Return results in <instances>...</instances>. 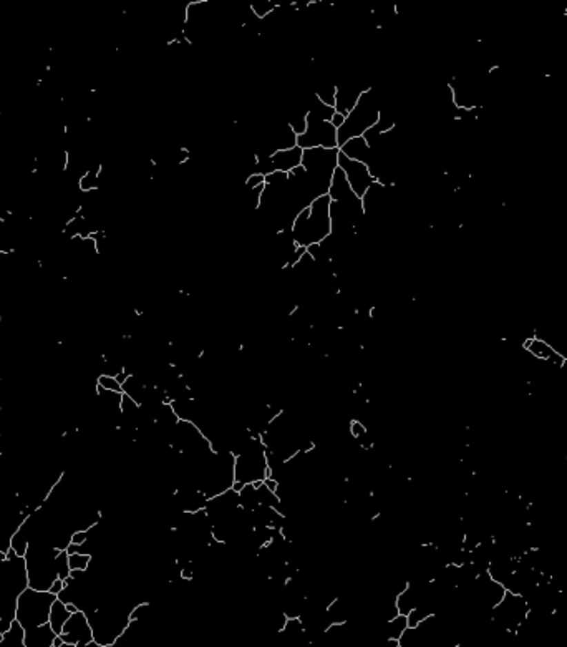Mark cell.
<instances>
[{
    "instance_id": "cell-1",
    "label": "cell",
    "mask_w": 567,
    "mask_h": 647,
    "mask_svg": "<svg viewBox=\"0 0 567 647\" xmlns=\"http://www.w3.org/2000/svg\"><path fill=\"white\" fill-rule=\"evenodd\" d=\"M330 196H320L295 216L290 234L299 247L307 249L312 244H320L324 239L330 236Z\"/></svg>"
},
{
    "instance_id": "cell-7",
    "label": "cell",
    "mask_w": 567,
    "mask_h": 647,
    "mask_svg": "<svg viewBox=\"0 0 567 647\" xmlns=\"http://www.w3.org/2000/svg\"><path fill=\"white\" fill-rule=\"evenodd\" d=\"M59 637L65 644L72 646H85L93 642V630L86 614L81 611L73 612L67 621V624L63 626V630H61Z\"/></svg>"
},
{
    "instance_id": "cell-10",
    "label": "cell",
    "mask_w": 567,
    "mask_h": 647,
    "mask_svg": "<svg viewBox=\"0 0 567 647\" xmlns=\"http://www.w3.org/2000/svg\"><path fill=\"white\" fill-rule=\"evenodd\" d=\"M57 637L59 636L53 632L50 624L28 629L26 630V647H53Z\"/></svg>"
},
{
    "instance_id": "cell-16",
    "label": "cell",
    "mask_w": 567,
    "mask_h": 647,
    "mask_svg": "<svg viewBox=\"0 0 567 647\" xmlns=\"http://www.w3.org/2000/svg\"><path fill=\"white\" fill-rule=\"evenodd\" d=\"M90 563H92V556L90 554H81V553L68 554V564L72 571H86L90 568Z\"/></svg>"
},
{
    "instance_id": "cell-8",
    "label": "cell",
    "mask_w": 567,
    "mask_h": 647,
    "mask_svg": "<svg viewBox=\"0 0 567 647\" xmlns=\"http://www.w3.org/2000/svg\"><path fill=\"white\" fill-rule=\"evenodd\" d=\"M368 88H365L364 85L357 84V81H347V84H344V85H337V97H335L337 113L347 117V115L355 108V105L359 103L361 95L367 92Z\"/></svg>"
},
{
    "instance_id": "cell-3",
    "label": "cell",
    "mask_w": 567,
    "mask_h": 647,
    "mask_svg": "<svg viewBox=\"0 0 567 647\" xmlns=\"http://www.w3.org/2000/svg\"><path fill=\"white\" fill-rule=\"evenodd\" d=\"M334 115V106L324 105L315 95H312L310 103L307 105V130L306 133L297 137V146L302 150H312V148L334 150V148H339L337 128L330 123Z\"/></svg>"
},
{
    "instance_id": "cell-17",
    "label": "cell",
    "mask_w": 567,
    "mask_h": 647,
    "mask_svg": "<svg viewBox=\"0 0 567 647\" xmlns=\"http://www.w3.org/2000/svg\"><path fill=\"white\" fill-rule=\"evenodd\" d=\"M97 385L101 387V389H105V390H112V392L123 394L121 383L118 382L115 377H108V375H100V377L97 378Z\"/></svg>"
},
{
    "instance_id": "cell-19",
    "label": "cell",
    "mask_w": 567,
    "mask_h": 647,
    "mask_svg": "<svg viewBox=\"0 0 567 647\" xmlns=\"http://www.w3.org/2000/svg\"><path fill=\"white\" fill-rule=\"evenodd\" d=\"M61 589H63V581H61V579H57L55 583L52 584V588H50V592H52V595L59 596L60 592H61Z\"/></svg>"
},
{
    "instance_id": "cell-9",
    "label": "cell",
    "mask_w": 567,
    "mask_h": 647,
    "mask_svg": "<svg viewBox=\"0 0 567 647\" xmlns=\"http://www.w3.org/2000/svg\"><path fill=\"white\" fill-rule=\"evenodd\" d=\"M339 151L344 156H347V158L365 163L367 166L370 164V162H372V156H373L372 148H370L367 139H365L364 137L348 139L347 143H344V145L339 148Z\"/></svg>"
},
{
    "instance_id": "cell-14",
    "label": "cell",
    "mask_w": 567,
    "mask_h": 647,
    "mask_svg": "<svg viewBox=\"0 0 567 647\" xmlns=\"http://www.w3.org/2000/svg\"><path fill=\"white\" fill-rule=\"evenodd\" d=\"M315 97L319 98L324 105L327 106H334L335 108V97H337V85L334 84H327L324 86H320L317 92L314 93Z\"/></svg>"
},
{
    "instance_id": "cell-12",
    "label": "cell",
    "mask_w": 567,
    "mask_h": 647,
    "mask_svg": "<svg viewBox=\"0 0 567 647\" xmlns=\"http://www.w3.org/2000/svg\"><path fill=\"white\" fill-rule=\"evenodd\" d=\"M0 647H26V629L17 621L12 624V628L6 634H2Z\"/></svg>"
},
{
    "instance_id": "cell-13",
    "label": "cell",
    "mask_w": 567,
    "mask_h": 647,
    "mask_svg": "<svg viewBox=\"0 0 567 647\" xmlns=\"http://www.w3.org/2000/svg\"><path fill=\"white\" fill-rule=\"evenodd\" d=\"M277 7H279L277 3L264 0V2L252 3V6H250V14H252L257 20H266L275 9H277Z\"/></svg>"
},
{
    "instance_id": "cell-15",
    "label": "cell",
    "mask_w": 567,
    "mask_h": 647,
    "mask_svg": "<svg viewBox=\"0 0 567 647\" xmlns=\"http://www.w3.org/2000/svg\"><path fill=\"white\" fill-rule=\"evenodd\" d=\"M287 125L290 126V130H292L294 133L297 135V137H301V135L306 133V130H307V108L302 110V111H297V115H294V117L290 118L289 122H287Z\"/></svg>"
},
{
    "instance_id": "cell-11",
    "label": "cell",
    "mask_w": 567,
    "mask_h": 647,
    "mask_svg": "<svg viewBox=\"0 0 567 647\" xmlns=\"http://www.w3.org/2000/svg\"><path fill=\"white\" fill-rule=\"evenodd\" d=\"M72 614L73 612H70L68 606L65 603H61L60 599H57L55 603H53L50 609V617H48V624H50L52 630L57 634V636H60L61 630H63V626L67 624V621L70 619Z\"/></svg>"
},
{
    "instance_id": "cell-5",
    "label": "cell",
    "mask_w": 567,
    "mask_h": 647,
    "mask_svg": "<svg viewBox=\"0 0 567 647\" xmlns=\"http://www.w3.org/2000/svg\"><path fill=\"white\" fill-rule=\"evenodd\" d=\"M55 601L57 596L50 591L27 588L17 599V622L26 630L48 624L50 609Z\"/></svg>"
},
{
    "instance_id": "cell-2",
    "label": "cell",
    "mask_w": 567,
    "mask_h": 647,
    "mask_svg": "<svg viewBox=\"0 0 567 647\" xmlns=\"http://www.w3.org/2000/svg\"><path fill=\"white\" fill-rule=\"evenodd\" d=\"M339 148H334V150H326V148L304 150L302 166L306 170L304 191H306L310 203L328 193L332 176L339 166Z\"/></svg>"
},
{
    "instance_id": "cell-4",
    "label": "cell",
    "mask_w": 567,
    "mask_h": 647,
    "mask_svg": "<svg viewBox=\"0 0 567 647\" xmlns=\"http://www.w3.org/2000/svg\"><path fill=\"white\" fill-rule=\"evenodd\" d=\"M381 106L377 100L375 90L368 88L367 92L360 97L359 103L355 105L350 113L345 117L344 125L337 130V138H339V148L347 143L348 139L364 137L365 133L373 128L380 119Z\"/></svg>"
},
{
    "instance_id": "cell-18",
    "label": "cell",
    "mask_w": 567,
    "mask_h": 647,
    "mask_svg": "<svg viewBox=\"0 0 567 647\" xmlns=\"http://www.w3.org/2000/svg\"><path fill=\"white\" fill-rule=\"evenodd\" d=\"M344 122H345V117H344V115L337 113V111H335V115H334V117H332V119H330V123L337 128V130H339V128L344 125Z\"/></svg>"
},
{
    "instance_id": "cell-6",
    "label": "cell",
    "mask_w": 567,
    "mask_h": 647,
    "mask_svg": "<svg viewBox=\"0 0 567 647\" xmlns=\"http://www.w3.org/2000/svg\"><path fill=\"white\" fill-rule=\"evenodd\" d=\"M339 168L344 171L352 191L355 193L360 200L364 197L365 193H367V189L377 181L372 176V173H370L367 164L347 158V156H344L342 153H339Z\"/></svg>"
}]
</instances>
